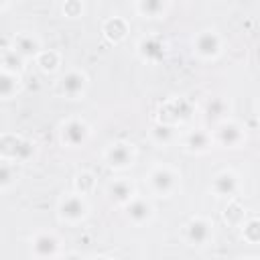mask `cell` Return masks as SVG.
<instances>
[{"mask_svg": "<svg viewBox=\"0 0 260 260\" xmlns=\"http://www.w3.org/2000/svg\"><path fill=\"white\" fill-rule=\"evenodd\" d=\"M87 211V203L81 195H67L59 203V215L65 221H79Z\"/></svg>", "mask_w": 260, "mask_h": 260, "instance_id": "obj_7", "label": "cell"}, {"mask_svg": "<svg viewBox=\"0 0 260 260\" xmlns=\"http://www.w3.org/2000/svg\"><path fill=\"white\" fill-rule=\"evenodd\" d=\"M217 140L223 144V146H238L242 144L244 140V130L240 124L236 122H221L219 128H217Z\"/></svg>", "mask_w": 260, "mask_h": 260, "instance_id": "obj_14", "label": "cell"}, {"mask_svg": "<svg viewBox=\"0 0 260 260\" xmlns=\"http://www.w3.org/2000/svg\"><path fill=\"white\" fill-rule=\"evenodd\" d=\"M106 160H108V165L114 167V169H126V167L132 165V160H134L132 144H128V142H114V144L106 150Z\"/></svg>", "mask_w": 260, "mask_h": 260, "instance_id": "obj_9", "label": "cell"}, {"mask_svg": "<svg viewBox=\"0 0 260 260\" xmlns=\"http://www.w3.org/2000/svg\"><path fill=\"white\" fill-rule=\"evenodd\" d=\"M209 144H211V136L205 130H193L187 136V146L193 152H203L209 148Z\"/></svg>", "mask_w": 260, "mask_h": 260, "instance_id": "obj_20", "label": "cell"}, {"mask_svg": "<svg viewBox=\"0 0 260 260\" xmlns=\"http://www.w3.org/2000/svg\"><path fill=\"white\" fill-rule=\"evenodd\" d=\"M102 32H104V37H106L108 41L120 43V41H124L126 35H128V22H126L122 16H110V18L104 20Z\"/></svg>", "mask_w": 260, "mask_h": 260, "instance_id": "obj_12", "label": "cell"}, {"mask_svg": "<svg viewBox=\"0 0 260 260\" xmlns=\"http://www.w3.org/2000/svg\"><path fill=\"white\" fill-rule=\"evenodd\" d=\"M162 112H165V118L167 120L183 122V120H187L191 116V104L187 100H183V98H177V100L165 104L162 106ZM167 120H165V124H167Z\"/></svg>", "mask_w": 260, "mask_h": 260, "instance_id": "obj_15", "label": "cell"}, {"mask_svg": "<svg viewBox=\"0 0 260 260\" xmlns=\"http://www.w3.org/2000/svg\"><path fill=\"white\" fill-rule=\"evenodd\" d=\"M126 215L132 223H144L152 215V205L146 199H132L126 203Z\"/></svg>", "mask_w": 260, "mask_h": 260, "instance_id": "obj_16", "label": "cell"}, {"mask_svg": "<svg viewBox=\"0 0 260 260\" xmlns=\"http://www.w3.org/2000/svg\"><path fill=\"white\" fill-rule=\"evenodd\" d=\"M59 87H61V91H63L67 98H77V95H81V93L85 91V87H87V77H85V73H81V71H77V69L67 71V73L61 77Z\"/></svg>", "mask_w": 260, "mask_h": 260, "instance_id": "obj_10", "label": "cell"}, {"mask_svg": "<svg viewBox=\"0 0 260 260\" xmlns=\"http://www.w3.org/2000/svg\"><path fill=\"white\" fill-rule=\"evenodd\" d=\"M225 112V104L221 100H211L209 106H207V114L209 116H221Z\"/></svg>", "mask_w": 260, "mask_h": 260, "instance_id": "obj_28", "label": "cell"}, {"mask_svg": "<svg viewBox=\"0 0 260 260\" xmlns=\"http://www.w3.org/2000/svg\"><path fill=\"white\" fill-rule=\"evenodd\" d=\"M108 195L116 203H130L132 201V195H134V187L128 181L118 179V181H114V183L108 185Z\"/></svg>", "mask_w": 260, "mask_h": 260, "instance_id": "obj_17", "label": "cell"}, {"mask_svg": "<svg viewBox=\"0 0 260 260\" xmlns=\"http://www.w3.org/2000/svg\"><path fill=\"white\" fill-rule=\"evenodd\" d=\"M134 8H136V12H138L140 16L156 18V16H162V14L167 12L169 4L162 2V0H140V2L134 4Z\"/></svg>", "mask_w": 260, "mask_h": 260, "instance_id": "obj_18", "label": "cell"}, {"mask_svg": "<svg viewBox=\"0 0 260 260\" xmlns=\"http://www.w3.org/2000/svg\"><path fill=\"white\" fill-rule=\"evenodd\" d=\"M12 49H14L22 59H26V57H35V59H37V55L41 53V43H39L37 37L28 35V32H20V35L14 37Z\"/></svg>", "mask_w": 260, "mask_h": 260, "instance_id": "obj_13", "label": "cell"}, {"mask_svg": "<svg viewBox=\"0 0 260 260\" xmlns=\"http://www.w3.org/2000/svg\"><path fill=\"white\" fill-rule=\"evenodd\" d=\"M211 191L217 197H232L238 191V175L232 171H221L211 181Z\"/></svg>", "mask_w": 260, "mask_h": 260, "instance_id": "obj_11", "label": "cell"}, {"mask_svg": "<svg viewBox=\"0 0 260 260\" xmlns=\"http://www.w3.org/2000/svg\"><path fill=\"white\" fill-rule=\"evenodd\" d=\"M242 236L246 242L260 244V217H252L242 223Z\"/></svg>", "mask_w": 260, "mask_h": 260, "instance_id": "obj_23", "label": "cell"}, {"mask_svg": "<svg viewBox=\"0 0 260 260\" xmlns=\"http://www.w3.org/2000/svg\"><path fill=\"white\" fill-rule=\"evenodd\" d=\"M211 238V223L203 217H193L185 225V240L191 246H203Z\"/></svg>", "mask_w": 260, "mask_h": 260, "instance_id": "obj_4", "label": "cell"}, {"mask_svg": "<svg viewBox=\"0 0 260 260\" xmlns=\"http://www.w3.org/2000/svg\"><path fill=\"white\" fill-rule=\"evenodd\" d=\"M193 51L201 59H213L221 51V37L215 30H201L193 39Z\"/></svg>", "mask_w": 260, "mask_h": 260, "instance_id": "obj_2", "label": "cell"}, {"mask_svg": "<svg viewBox=\"0 0 260 260\" xmlns=\"http://www.w3.org/2000/svg\"><path fill=\"white\" fill-rule=\"evenodd\" d=\"M136 51L144 61L156 63V61H160L165 57L167 47H165V41L158 39V37H142L138 41V45H136Z\"/></svg>", "mask_w": 260, "mask_h": 260, "instance_id": "obj_8", "label": "cell"}, {"mask_svg": "<svg viewBox=\"0 0 260 260\" xmlns=\"http://www.w3.org/2000/svg\"><path fill=\"white\" fill-rule=\"evenodd\" d=\"M91 260H108V258H104V256H98V258H91Z\"/></svg>", "mask_w": 260, "mask_h": 260, "instance_id": "obj_30", "label": "cell"}, {"mask_svg": "<svg viewBox=\"0 0 260 260\" xmlns=\"http://www.w3.org/2000/svg\"><path fill=\"white\" fill-rule=\"evenodd\" d=\"M22 57L10 47L2 51V71H10V73H18L22 69Z\"/></svg>", "mask_w": 260, "mask_h": 260, "instance_id": "obj_22", "label": "cell"}, {"mask_svg": "<svg viewBox=\"0 0 260 260\" xmlns=\"http://www.w3.org/2000/svg\"><path fill=\"white\" fill-rule=\"evenodd\" d=\"M246 260H260V258H246Z\"/></svg>", "mask_w": 260, "mask_h": 260, "instance_id": "obj_31", "label": "cell"}, {"mask_svg": "<svg viewBox=\"0 0 260 260\" xmlns=\"http://www.w3.org/2000/svg\"><path fill=\"white\" fill-rule=\"evenodd\" d=\"M93 185H95V179H93L91 173H79L77 179H75V189H77V193H81V195L89 193V191L93 189Z\"/></svg>", "mask_w": 260, "mask_h": 260, "instance_id": "obj_26", "label": "cell"}, {"mask_svg": "<svg viewBox=\"0 0 260 260\" xmlns=\"http://www.w3.org/2000/svg\"><path fill=\"white\" fill-rule=\"evenodd\" d=\"M18 85H20L18 73H10V71H2L0 73V93H2L4 100L12 98L18 91Z\"/></svg>", "mask_w": 260, "mask_h": 260, "instance_id": "obj_19", "label": "cell"}, {"mask_svg": "<svg viewBox=\"0 0 260 260\" xmlns=\"http://www.w3.org/2000/svg\"><path fill=\"white\" fill-rule=\"evenodd\" d=\"M65 260H81V258H79V256H75V254H71V256H67Z\"/></svg>", "mask_w": 260, "mask_h": 260, "instance_id": "obj_29", "label": "cell"}, {"mask_svg": "<svg viewBox=\"0 0 260 260\" xmlns=\"http://www.w3.org/2000/svg\"><path fill=\"white\" fill-rule=\"evenodd\" d=\"M59 252V238L49 232H41L32 238V254L39 260H51Z\"/></svg>", "mask_w": 260, "mask_h": 260, "instance_id": "obj_5", "label": "cell"}, {"mask_svg": "<svg viewBox=\"0 0 260 260\" xmlns=\"http://www.w3.org/2000/svg\"><path fill=\"white\" fill-rule=\"evenodd\" d=\"M150 136H152V140L158 142V144H169V142L173 140V128H171L169 124H165V122H158V124L152 126Z\"/></svg>", "mask_w": 260, "mask_h": 260, "instance_id": "obj_24", "label": "cell"}, {"mask_svg": "<svg viewBox=\"0 0 260 260\" xmlns=\"http://www.w3.org/2000/svg\"><path fill=\"white\" fill-rule=\"evenodd\" d=\"M148 185L158 195H169L177 187V175L169 167H156L148 175Z\"/></svg>", "mask_w": 260, "mask_h": 260, "instance_id": "obj_3", "label": "cell"}, {"mask_svg": "<svg viewBox=\"0 0 260 260\" xmlns=\"http://www.w3.org/2000/svg\"><path fill=\"white\" fill-rule=\"evenodd\" d=\"M0 148L6 160H26L35 152V144L22 136L16 134H6L0 140Z\"/></svg>", "mask_w": 260, "mask_h": 260, "instance_id": "obj_1", "label": "cell"}, {"mask_svg": "<svg viewBox=\"0 0 260 260\" xmlns=\"http://www.w3.org/2000/svg\"><path fill=\"white\" fill-rule=\"evenodd\" d=\"M16 179V169L12 167V160H2L0 165V187L2 189H8L12 185V181Z\"/></svg>", "mask_w": 260, "mask_h": 260, "instance_id": "obj_25", "label": "cell"}, {"mask_svg": "<svg viewBox=\"0 0 260 260\" xmlns=\"http://www.w3.org/2000/svg\"><path fill=\"white\" fill-rule=\"evenodd\" d=\"M59 63H61V57H59V53L57 51H41L39 55H37V65L45 71V73H53L57 67H59Z\"/></svg>", "mask_w": 260, "mask_h": 260, "instance_id": "obj_21", "label": "cell"}, {"mask_svg": "<svg viewBox=\"0 0 260 260\" xmlns=\"http://www.w3.org/2000/svg\"><path fill=\"white\" fill-rule=\"evenodd\" d=\"M89 136V128L83 120H69L61 128V140L67 146H81Z\"/></svg>", "mask_w": 260, "mask_h": 260, "instance_id": "obj_6", "label": "cell"}, {"mask_svg": "<svg viewBox=\"0 0 260 260\" xmlns=\"http://www.w3.org/2000/svg\"><path fill=\"white\" fill-rule=\"evenodd\" d=\"M63 12H65L67 16H81L83 4H81V2H65V4H63Z\"/></svg>", "mask_w": 260, "mask_h": 260, "instance_id": "obj_27", "label": "cell"}]
</instances>
